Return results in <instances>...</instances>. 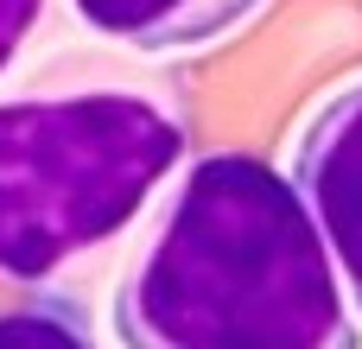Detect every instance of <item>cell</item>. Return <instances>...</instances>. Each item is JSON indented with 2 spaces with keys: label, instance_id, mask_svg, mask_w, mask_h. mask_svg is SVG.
Returning a JSON list of instances; mask_svg holds the SVG:
<instances>
[{
  "label": "cell",
  "instance_id": "cell-6",
  "mask_svg": "<svg viewBox=\"0 0 362 349\" xmlns=\"http://www.w3.org/2000/svg\"><path fill=\"white\" fill-rule=\"evenodd\" d=\"M38 19H45V0H0V70L19 57V45L38 32Z\"/></svg>",
  "mask_w": 362,
  "mask_h": 349
},
{
  "label": "cell",
  "instance_id": "cell-5",
  "mask_svg": "<svg viewBox=\"0 0 362 349\" xmlns=\"http://www.w3.org/2000/svg\"><path fill=\"white\" fill-rule=\"evenodd\" d=\"M0 349H102V337L76 292L32 286L25 299L0 305Z\"/></svg>",
  "mask_w": 362,
  "mask_h": 349
},
{
  "label": "cell",
  "instance_id": "cell-3",
  "mask_svg": "<svg viewBox=\"0 0 362 349\" xmlns=\"http://www.w3.org/2000/svg\"><path fill=\"white\" fill-rule=\"evenodd\" d=\"M293 191L318 223V242L362 305V76L331 89L293 140Z\"/></svg>",
  "mask_w": 362,
  "mask_h": 349
},
{
  "label": "cell",
  "instance_id": "cell-4",
  "mask_svg": "<svg viewBox=\"0 0 362 349\" xmlns=\"http://www.w3.org/2000/svg\"><path fill=\"white\" fill-rule=\"evenodd\" d=\"M261 0H70V13L121 45V51H140V57H159V51H191V45H210L223 32H235Z\"/></svg>",
  "mask_w": 362,
  "mask_h": 349
},
{
  "label": "cell",
  "instance_id": "cell-1",
  "mask_svg": "<svg viewBox=\"0 0 362 349\" xmlns=\"http://www.w3.org/2000/svg\"><path fill=\"white\" fill-rule=\"evenodd\" d=\"M121 349H362L293 178L223 146L178 172L115 286Z\"/></svg>",
  "mask_w": 362,
  "mask_h": 349
},
{
  "label": "cell",
  "instance_id": "cell-2",
  "mask_svg": "<svg viewBox=\"0 0 362 349\" xmlns=\"http://www.w3.org/2000/svg\"><path fill=\"white\" fill-rule=\"evenodd\" d=\"M185 83L70 57L0 95V280L45 286L115 242L185 165Z\"/></svg>",
  "mask_w": 362,
  "mask_h": 349
}]
</instances>
